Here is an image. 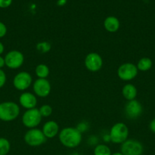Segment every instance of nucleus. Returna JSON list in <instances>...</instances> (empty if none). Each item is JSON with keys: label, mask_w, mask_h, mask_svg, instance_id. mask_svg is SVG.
Masks as SVG:
<instances>
[{"label": "nucleus", "mask_w": 155, "mask_h": 155, "mask_svg": "<svg viewBox=\"0 0 155 155\" xmlns=\"http://www.w3.org/2000/svg\"><path fill=\"white\" fill-rule=\"evenodd\" d=\"M59 139L63 146L74 148L80 145L82 141V133L78 128L65 127L59 132Z\"/></svg>", "instance_id": "nucleus-1"}, {"label": "nucleus", "mask_w": 155, "mask_h": 155, "mask_svg": "<svg viewBox=\"0 0 155 155\" xmlns=\"http://www.w3.org/2000/svg\"><path fill=\"white\" fill-rule=\"evenodd\" d=\"M20 107L14 101H4L0 103V120L4 122L13 121L19 116Z\"/></svg>", "instance_id": "nucleus-2"}, {"label": "nucleus", "mask_w": 155, "mask_h": 155, "mask_svg": "<svg viewBox=\"0 0 155 155\" xmlns=\"http://www.w3.org/2000/svg\"><path fill=\"white\" fill-rule=\"evenodd\" d=\"M129 130L124 123H116L109 131V140L115 144H122L128 139Z\"/></svg>", "instance_id": "nucleus-3"}, {"label": "nucleus", "mask_w": 155, "mask_h": 155, "mask_svg": "<svg viewBox=\"0 0 155 155\" xmlns=\"http://www.w3.org/2000/svg\"><path fill=\"white\" fill-rule=\"evenodd\" d=\"M24 139L25 143L31 147L40 146L46 141L43 131L38 128L29 129L24 134Z\"/></svg>", "instance_id": "nucleus-4"}, {"label": "nucleus", "mask_w": 155, "mask_h": 155, "mask_svg": "<svg viewBox=\"0 0 155 155\" xmlns=\"http://www.w3.org/2000/svg\"><path fill=\"white\" fill-rule=\"evenodd\" d=\"M22 124L28 129L36 128L40 124L42 120V116L38 108H33L26 110L22 115Z\"/></svg>", "instance_id": "nucleus-5"}, {"label": "nucleus", "mask_w": 155, "mask_h": 155, "mask_svg": "<svg viewBox=\"0 0 155 155\" xmlns=\"http://www.w3.org/2000/svg\"><path fill=\"white\" fill-rule=\"evenodd\" d=\"M138 70L137 66L132 63L122 64L117 69V75L123 81H131L137 77Z\"/></svg>", "instance_id": "nucleus-6"}, {"label": "nucleus", "mask_w": 155, "mask_h": 155, "mask_svg": "<svg viewBox=\"0 0 155 155\" xmlns=\"http://www.w3.org/2000/svg\"><path fill=\"white\" fill-rule=\"evenodd\" d=\"M5 66L12 70L21 68L24 62V56L21 51L18 50H12L5 56Z\"/></svg>", "instance_id": "nucleus-7"}, {"label": "nucleus", "mask_w": 155, "mask_h": 155, "mask_svg": "<svg viewBox=\"0 0 155 155\" xmlns=\"http://www.w3.org/2000/svg\"><path fill=\"white\" fill-rule=\"evenodd\" d=\"M143 151V145L135 139H127L121 145V153L123 155H141Z\"/></svg>", "instance_id": "nucleus-8"}, {"label": "nucleus", "mask_w": 155, "mask_h": 155, "mask_svg": "<svg viewBox=\"0 0 155 155\" xmlns=\"http://www.w3.org/2000/svg\"><path fill=\"white\" fill-rule=\"evenodd\" d=\"M33 84L32 76L27 71L18 73L13 79V86L17 90L25 91Z\"/></svg>", "instance_id": "nucleus-9"}, {"label": "nucleus", "mask_w": 155, "mask_h": 155, "mask_svg": "<svg viewBox=\"0 0 155 155\" xmlns=\"http://www.w3.org/2000/svg\"><path fill=\"white\" fill-rule=\"evenodd\" d=\"M103 64V58L97 52H90L84 59V66L91 72H97Z\"/></svg>", "instance_id": "nucleus-10"}, {"label": "nucleus", "mask_w": 155, "mask_h": 155, "mask_svg": "<svg viewBox=\"0 0 155 155\" xmlns=\"http://www.w3.org/2000/svg\"><path fill=\"white\" fill-rule=\"evenodd\" d=\"M34 95L40 98H46L51 92V84L47 79H36L33 83Z\"/></svg>", "instance_id": "nucleus-11"}, {"label": "nucleus", "mask_w": 155, "mask_h": 155, "mask_svg": "<svg viewBox=\"0 0 155 155\" xmlns=\"http://www.w3.org/2000/svg\"><path fill=\"white\" fill-rule=\"evenodd\" d=\"M125 114L130 119H137L141 115L143 107L141 103L136 99L128 101L125 105Z\"/></svg>", "instance_id": "nucleus-12"}, {"label": "nucleus", "mask_w": 155, "mask_h": 155, "mask_svg": "<svg viewBox=\"0 0 155 155\" xmlns=\"http://www.w3.org/2000/svg\"><path fill=\"white\" fill-rule=\"evenodd\" d=\"M19 103L21 107L26 110L35 108L37 104V98L34 94L29 92H24L19 97Z\"/></svg>", "instance_id": "nucleus-13"}, {"label": "nucleus", "mask_w": 155, "mask_h": 155, "mask_svg": "<svg viewBox=\"0 0 155 155\" xmlns=\"http://www.w3.org/2000/svg\"><path fill=\"white\" fill-rule=\"evenodd\" d=\"M42 131L46 139H53L55 136L59 135V126L56 121L49 120L43 126Z\"/></svg>", "instance_id": "nucleus-14"}, {"label": "nucleus", "mask_w": 155, "mask_h": 155, "mask_svg": "<svg viewBox=\"0 0 155 155\" xmlns=\"http://www.w3.org/2000/svg\"><path fill=\"white\" fill-rule=\"evenodd\" d=\"M103 26L105 30L109 33H115L120 28V21L116 17L109 16L104 20Z\"/></svg>", "instance_id": "nucleus-15"}, {"label": "nucleus", "mask_w": 155, "mask_h": 155, "mask_svg": "<svg viewBox=\"0 0 155 155\" xmlns=\"http://www.w3.org/2000/svg\"><path fill=\"white\" fill-rule=\"evenodd\" d=\"M122 94L125 99H126L127 101H132V100L136 98L137 95H138V90L133 84L128 83L122 87Z\"/></svg>", "instance_id": "nucleus-16"}, {"label": "nucleus", "mask_w": 155, "mask_h": 155, "mask_svg": "<svg viewBox=\"0 0 155 155\" xmlns=\"http://www.w3.org/2000/svg\"><path fill=\"white\" fill-rule=\"evenodd\" d=\"M50 68L45 64H40L35 68V74L40 79H46L50 75Z\"/></svg>", "instance_id": "nucleus-17"}, {"label": "nucleus", "mask_w": 155, "mask_h": 155, "mask_svg": "<svg viewBox=\"0 0 155 155\" xmlns=\"http://www.w3.org/2000/svg\"><path fill=\"white\" fill-rule=\"evenodd\" d=\"M152 65H153V62H152L151 59L149 58L144 57L141 58L138 61L136 66L138 71L145 72V71H149V70L152 68Z\"/></svg>", "instance_id": "nucleus-18"}, {"label": "nucleus", "mask_w": 155, "mask_h": 155, "mask_svg": "<svg viewBox=\"0 0 155 155\" xmlns=\"http://www.w3.org/2000/svg\"><path fill=\"white\" fill-rule=\"evenodd\" d=\"M11 149V144L5 138H0V155H7Z\"/></svg>", "instance_id": "nucleus-19"}, {"label": "nucleus", "mask_w": 155, "mask_h": 155, "mask_svg": "<svg viewBox=\"0 0 155 155\" xmlns=\"http://www.w3.org/2000/svg\"><path fill=\"white\" fill-rule=\"evenodd\" d=\"M94 155H111L110 148L106 145H97L94 151Z\"/></svg>", "instance_id": "nucleus-20"}, {"label": "nucleus", "mask_w": 155, "mask_h": 155, "mask_svg": "<svg viewBox=\"0 0 155 155\" xmlns=\"http://www.w3.org/2000/svg\"><path fill=\"white\" fill-rule=\"evenodd\" d=\"M36 48L38 52H40V54H46L51 49V44L46 41H43V42H38L36 44Z\"/></svg>", "instance_id": "nucleus-21"}, {"label": "nucleus", "mask_w": 155, "mask_h": 155, "mask_svg": "<svg viewBox=\"0 0 155 155\" xmlns=\"http://www.w3.org/2000/svg\"><path fill=\"white\" fill-rule=\"evenodd\" d=\"M38 109L42 117H49L51 116L53 111V107L49 104H43Z\"/></svg>", "instance_id": "nucleus-22"}, {"label": "nucleus", "mask_w": 155, "mask_h": 155, "mask_svg": "<svg viewBox=\"0 0 155 155\" xmlns=\"http://www.w3.org/2000/svg\"><path fill=\"white\" fill-rule=\"evenodd\" d=\"M6 74L2 69H0V89L5 86L6 83Z\"/></svg>", "instance_id": "nucleus-23"}, {"label": "nucleus", "mask_w": 155, "mask_h": 155, "mask_svg": "<svg viewBox=\"0 0 155 155\" xmlns=\"http://www.w3.org/2000/svg\"><path fill=\"white\" fill-rule=\"evenodd\" d=\"M7 33V27L4 23L0 21V39L3 38Z\"/></svg>", "instance_id": "nucleus-24"}, {"label": "nucleus", "mask_w": 155, "mask_h": 155, "mask_svg": "<svg viewBox=\"0 0 155 155\" xmlns=\"http://www.w3.org/2000/svg\"><path fill=\"white\" fill-rule=\"evenodd\" d=\"M12 0H0V8H6L12 5Z\"/></svg>", "instance_id": "nucleus-25"}, {"label": "nucleus", "mask_w": 155, "mask_h": 155, "mask_svg": "<svg viewBox=\"0 0 155 155\" xmlns=\"http://www.w3.org/2000/svg\"><path fill=\"white\" fill-rule=\"evenodd\" d=\"M149 127H150V130L152 133H155V118H153L150 123V125H149Z\"/></svg>", "instance_id": "nucleus-26"}, {"label": "nucleus", "mask_w": 155, "mask_h": 155, "mask_svg": "<svg viewBox=\"0 0 155 155\" xmlns=\"http://www.w3.org/2000/svg\"><path fill=\"white\" fill-rule=\"evenodd\" d=\"M5 66V58L0 55V69Z\"/></svg>", "instance_id": "nucleus-27"}, {"label": "nucleus", "mask_w": 155, "mask_h": 155, "mask_svg": "<svg viewBox=\"0 0 155 155\" xmlns=\"http://www.w3.org/2000/svg\"><path fill=\"white\" fill-rule=\"evenodd\" d=\"M4 51H5L4 45H3V44L0 42V55H1L3 52H4Z\"/></svg>", "instance_id": "nucleus-28"}, {"label": "nucleus", "mask_w": 155, "mask_h": 155, "mask_svg": "<svg viewBox=\"0 0 155 155\" xmlns=\"http://www.w3.org/2000/svg\"><path fill=\"white\" fill-rule=\"evenodd\" d=\"M111 155H123V154H122L121 152H115V153H114V154H112Z\"/></svg>", "instance_id": "nucleus-29"}]
</instances>
